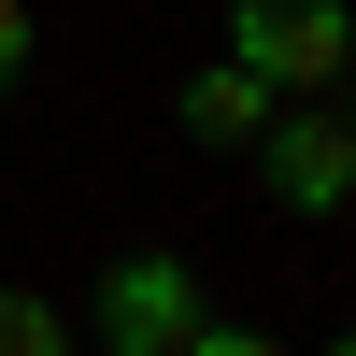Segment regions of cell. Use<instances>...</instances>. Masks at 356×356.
<instances>
[{
  "mask_svg": "<svg viewBox=\"0 0 356 356\" xmlns=\"http://www.w3.org/2000/svg\"><path fill=\"white\" fill-rule=\"evenodd\" d=\"M228 72H257L271 100H342L356 15L342 0H228Z\"/></svg>",
  "mask_w": 356,
  "mask_h": 356,
  "instance_id": "1",
  "label": "cell"
},
{
  "mask_svg": "<svg viewBox=\"0 0 356 356\" xmlns=\"http://www.w3.org/2000/svg\"><path fill=\"white\" fill-rule=\"evenodd\" d=\"M200 314H214V300H200V271H186L171 243H129V257L100 271V356H186Z\"/></svg>",
  "mask_w": 356,
  "mask_h": 356,
  "instance_id": "2",
  "label": "cell"
},
{
  "mask_svg": "<svg viewBox=\"0 0 356 356\" xmlns=\"http://www.w3.org/2000/svg\"><path fill=\"white\" fill-rule=\"evenodd\" d=\"M257 171H271V200L300 228H328L342 200H356V129H342V100H285L271 129H257Z\"/></svg>",
  "mask_w": 356,
  "mask_h": 356,
  "instance_id": "3",
  "label": "cell"
},
{
  "mask_svg": "<svg viewBox=\"0 0 356 356\" xmlns=\"http://www.w3.org/2000/svg\"><path fill=\"white\" fill-rule=\"evenodd\" d=\"M171 114H186V143H214V157H257V129H271V86H257V72H228V57H200V72L186 86H171Z\"/></svg>",
  "mask_w": 356,
  "mask_h": 356,
  "instance_id": "4",
  "label": "cell"
},
{
  "mask_svg": "<svg viewBox=\"0 0 356 356\" xmlns=\"http://www.w3.org/2000/svg\"><path fill=\"white\" fill-rule=\"evenodd\" d=\"M0 356H72V314L29 300V285H0Z\"/></svg>",
  "mask_w": 356,
  "mask_h": 356,
  "instance_id": "5",
  "label": "cell"
},
{
  "mask_svg": "<svg viewBox=\"0 0 356 356\" xmlns=\"http://www.w3.org/2000/svg\"><path fill=\"white\" fill-rule=\"evenodd\" d=\"M29 72H43V15H29V0H0V100H15Z\"/></svg>",
  "mask_w": 356,
  "mask_h": 356,
  "instance_id": "6",
  "label": "cell"
},
{
  "mask_svg": "<svg viewBox=\"0 0 356 356\" xmlns=\"http://www.w3.org/2000/svg\"><path fill=\"white\" fill-rule=\"evenodd\" d=\"M186 356H285V342H271V328H228V314H200V342H186Z\"/></svg>",
  "mask_w": 356,
  "mask_h": 356,
  "instance_id": "7",
  "label": "cell"
}]
</instances>
